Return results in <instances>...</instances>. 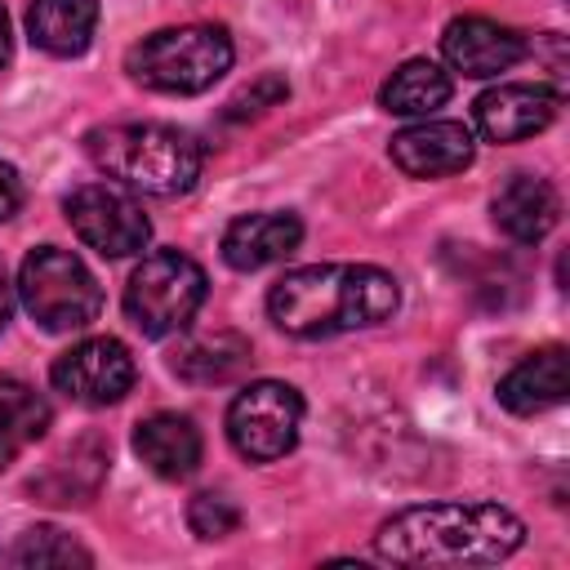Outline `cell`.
Segmentation results:
<instances>
[{
    "label": "cell",
    "mask_w": 570,
    "mask_h": 570,
    "mask_svg": "<svg viewBox=\"0 0 570 570\" xmlns=\"http://www.w3.org/2000/svg\"><path fill=\"white\" fill-rule=\"evenodd\" d=\"M521 543L525 521L499 503H419L374 534V552L392 566H494Z\"/></svg>",
    "instance_id": "obj_1"
},
{
    "label": "cell",
    "mask_w": 570,
    "mask_h": 570,
    "mask_svg": "<svg viewBox=\"0 0 570 570\" xmlns=\"http://www.w3.org/2000/svg\"><path fill=\"white\" fill-rule=\"evenodd\" d=\"M401 303L396 276L374 263H312L267 289V316L294 338H330L387 321Z\"/></svg>",
    "instance_id": "obj_2"
},
{
    "label": "cell",
    "mask_w": 570,
    "mask_h": 570,
    "mask_svg": "<svg viewBox=\"0 0 570 570\" xmlns=\"http://www.w3.org/2000/svg\"><path fill=\"white\" fill-rule=\"evenodd\" d=\"M89 160L120 187L142 196H187L205 169V147L196 134L160 120H125V125H98L85 134Z\"/></svg>",
    "instance_id": "obj_3"
},
{
    "label": "cell",
    "mask_w": 570,
    "mask_h": 570,
    "mask_svg": "<svg viewBox=\"0 0 570 570\" xmlns=\"http://www.w3.org/2000/svg\"><path fill=\"white\" fill-rule=\"evenodd\" d=\"M232 36L214 22H187V27H160L142 36L125 67L142 89L156 94H205L227 67H232Z\"/></svg>",
    "instance_id": "obj_4"
},
{
    "label": "cell",
    "mask_w": 570,
    "mask_h": 570,
    "mask_svg": "<svg viewBox=\"0 0 570 570\" xmlns=\"http://www.w3.org/2000/svg\"><path fill=\"white\" fill-rule=\"evenodd\" d=\"M18 298L31 312V321H40L49 334L85 330L102 312V289L94 272L71 249H58V245H40L22 258Z\"/></svg>",
    "instance_id": "obj_5"
},
{
    "label": "cell",
    "mask_w": 570,
    "mask_h": 570,
    "mask_svg": "<svg viewBox=\"0 0 570 570\" xmlns=\"http://www.w3.org/2000/svg\"><path fill=\"white\" fill-rule=\"evenodd\" d=\"M205 272L196 258L178 249H156L147 254L129 285H125V316L147 334V338H169L191 325V316L205 303Z\"/></svg>",
    "instance_id": "obj_6"
},
{
    "label": "cell",
    "mask_w": 570,
    "mask_h": 570,
    "mask_svg": "<svg viewBox=\"0 0 570 570\" xmlns=\"http://www.w3.org/2000/svg\"><path fill=\"white\" fill-rule=\"evenodd\" d=\"M298 423H303V396L276 379L245 383L227 405V441L249 463L285 459L298 441Z\"/></svg>",
    "instance_id": "obj_7"
},
{
    "label": "cell",
    "mask_w": 570,
    "mask_h": 570,
    "mask_svg": "<svg viewBox=\"0 0 570 570\" xmlns=\"http://www.w3.org/2000/svg\"><path fill=\"white\" fill-rule=\"evenodd\" d=\"M62 214L71 223V232L102 258H129L142 254V245L151 240V223L142 214V200L120 187V183H80L71 187V196L62 200Z\"/></svg>",
    "instance_id": "obj_8"
},
{
    "label": "cell",
    "mask_w": 570,
    "mask_h": 570,
    "mask_svg": "<svg viewBox=\"0 0 570 570\" xmlns=\"http://www.w3.org/2000/svg\"><path fill=\"white\" fill-rule=\"evenodd\" d=\"M134 374H138V370H134L129 347H125L120 338H107V334L80 338V343L67 347V352L53 361V370H49L53 387H58L67 401L89 405V410L116 405V401L134 387Z\"/></svg>",
    "instance_id": "obj_9"
},
{
    "label": "cell",
    "mask_w": 570,
    "mask_h": 570,
    "mask_svg": "<svg viewBox=\"0 0 570 570\" xmlns=\"http://www.w3.org/2000/svg\"><path fill=\"white\" fill-rule=\"evenodd\" d=\"M441 53L445 62L468 76V80H490L499 71H512L525 53H530V40L494 18H454L441 36Z\"/></svg>",
    "instance_id": "obj_10"
},
{
    "label": "cell",
    "mask_w": 570,
    "mask_h": 570,
    "mask_svg": "<svg viewBox=\"0 0 570 570\" xmlns=\"http://www.w3.org/2000/svg\"><path fill=\"white\" fill-rule=\"evenodd\" d=\"M561 94L543 85H494L476 98L472 120L490 142H521L552 125Z\"/></svg>",
    "instance_id": "obj_11"
},
{
    "label": "cell",
    "mask_w": 570,
    "mask_h": 570,
    "mask_svg": "<svg viewBox=\"0 0 570 570\" xmlns=\"http://www.w3.org/2000/svg\"><path fill=\"white\" fill-rule=\"evenodd\" d=\"M392 165L410 178H445L472 165V129L463 120H419L392 138Z\"/></svg>",
    "instance_id": "obj_12"
},
{
    "label": "cell",
    "mask_w": 570,
    "mask_h": 570,
    "mask_svg": "<svg viewBox=\"0 0 570 570\" xmlns=\"http://www.w3.org/2000/svg\"><path fill=\"white\" fill-rule=\"evenodd\" d=\"M303 223L285 209H263V214H240L223 232V258L236 272H258L267 263H281L298 249Z\"/></svg>",
    "instance_id": "obj_13"
},
{
    "label": "cell",
    "mask_w": 570,
    "mask_h": 570,
    "mask_svg": "<svg viewBox=\"0 0 570 570\" xmlns=\"http://www.w3.org/2000/svg\"><path fill=\"white\" fill-rule=\"evenodd\" d=\"M494 227L517 240V245H534L543 240L552 227H557V214H561V200H557V187L539 174H512L499 191H494Z\"/></svg>",
    "instance_id": "obj_14"
},
{
    "label": "cell",
    "mask_w": 570,
    "mask_h": 570,
    "mask_svg": "<svg viewBox=\"0 0 570 570\" xmlns=\"http://www.w3.org/2000/svg\"><path fill=\"white\" fill-rule=\"evenodd\" d=\"M134 450L138 459L165 476V481H187L196 468H200V454H205V441H200V428L187 419V414H151L134 428Z\"/></svg>",
    "instance_id": "obj_15"
},
{
    "label": "cell",
    "mask_w": 570,
    "mask_h": 570,
    "mask_svg": "<svg viewBox=\"0 0 570 570\" xmlns=\"http://www.w3.org/2000/svg\"><path fill=\"white\" fill-rule=\"evenodd\" d=\"M570 387V365H566V347H539L525 361H517L503 379H499V405L512 414H543L552 405L566 401Z\"/></svg>",
    "instance_id": "obj_16"
},
{
    "label": "cell",
    "mask_w": 570,
    "mask_h": 570,
    "mask_svg": "<svg viewBox=\"0 0 570 570\" xmlns=\"http://www.w3.org/2000/svg\"><path fill=\"white\" fill-rule=\"evenodd\" d=\"M98 27V0H31L27 36L53 58H76L89 49Z\"/></svg>",
    "instance_id": "obj_17"
},
{
    "label": "cell",
    "mask_w": 570,
    "mask_h": 570,
    "mask_svg": "<svg viewBox=\"0 0 570 570\" xmlns=\"http://www.w3.org/2000/svg\"><path fill=\"white\" fill-rule=\"evenodd\" d=\"M450 89H454L450 85V71H441L432 58H410V62H401L383 80L379 102L392 116H432L436 107L450 102Z\"/></svg>",
    "instance_id": "obj_18"
},
{
    "label": "cell",
    "mask_w": 570,
    "mask_h": 570,
    "mask_svg": "<svg viewBox=\"0 0 570 570\" xmlns=\"http://www.w3.org/2000/svg\"><path fill=\"white\" fill-rule=\"evenodd\" d=\"M49 401L22 383V379H0V472L45 436L49 428Z\"/></svg>",
    "instance_id": "obj_19"
},
{
    "label": "cell",
    "mask_w": 570,
    "mask_h": 570,
    "mask_svg": "<svg viewBox=\"0 0 570 570\" xmlns=\"http://www.w3.org/2000/svg\"><path fill=\"white\" fill-rule=\"evenodd\" d=\"M249 365V343L232 330H218V334H200L191 343L178 347L174 356V374L196 383V387H209V383H232L240 370Z\"/></svg>",
    "instance_id": "obj_20"
},
{
    "label": "cell",
    "mask_w": 570,
    "mask_h": 570,
    "mask_svg": "<svg viewBox=\"0 0 570 570\" xmlns=\"http://www.w3.org/2000/svg\"><path fill=\"white\" fill-rule=\"evenodd\" d=\"M4 561H13V566H89V552L71 534H62L53 525H36V530L18 534V543L4 552Z\"/></svg>",
    "instance_id": "obj_21"
},
{
    "label": "cell",
    "mask_w": 570,
    "mask_h": 570,
    "mask_svg": "<svg viewBox=\"0 0 570 570\" xmlns=\"http://www.w3.org/2000/svg\"><path fill=\"white\" fill-rule=\"evenodd\" d=\"M187 525H191L196 539H227V534L240 525V508H236L227 494L205 490V494H196V499L187 503Z\"/></svg>",
    "instance_id": "obj_22"
},
{
    "label": "cell",
    "mask_w": 570,
    "mask_h": 570,
    "mask_svg": "<svg viewBox=\"0 0 570 570\" xmlns=\"http://www.w3.org/2000/svg\"><path fill=\"white\" fill-rule=\"evenodd\" d=\"M285 94H289V85H285L281 76H263V80H258L254 89H245V94H236V98H232V111H227V116H232V120H245V116H258L263 107H272V102H281Z\"/></svg>",
    "instance_id": "obj_23"
},
{
    "label": "cell",
    "mask_w": 570,
    "mask_h": 570,
    "mask_svg": "<svg viewBox=\"0 0 570 570\" xmlns=\"http://www.w3.org/2000/svg\"><path fill=\"white\" fill-rule=\"evenodd\" d=\"M18 205H22V178H18V169H13V165H4V160H0V223H4V218H13V214H18Z\"/></svg>",
    "instance_id": "obj_24"
},
{
    "label": "cell",
    "mask_w": 570,
    "mask_h": 570,
    "mask_svg": "<svg viewBox=\"0 0 570 570\" xmlns=\"http://www.w3.org/2000/svg\"><path fill=\"white\" fill-rule=\"evenodd\" d=\"M9 312H13V289H9V281H4V267H0V330L9 325Z\"/></svg>",
    "instance_id": "obj_25"
},
{
    "label": "cell",
    "mask_w": 570,
    "mask_h": 570,
    "mask_svg": "<svg viewBox=\"0 0 570 570\" xmlns=\"http://www.w3.org/2000/svg\"><path fill=\"white\" fill-rule=\"evenodd\" d=\"M9 62V18H4V4H0V67Z\"/></svg>",
    "instance_id": "obj_26"
}]
</instances>
